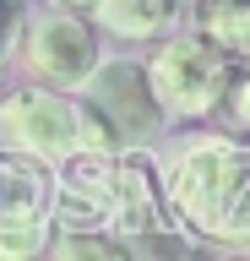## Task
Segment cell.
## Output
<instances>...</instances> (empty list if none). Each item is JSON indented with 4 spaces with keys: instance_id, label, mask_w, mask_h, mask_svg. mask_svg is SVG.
I'll return each mask as SVG.
<instances>
[{
    "instance_id": "6da1fadb",
    "label": "cell",
    "mask_w": 250,
    "mask_h": 261,
    "mask_svg": "<svg viewBox=\"0 0 250 261\" xmlns=\"http://www.w3.org/2000/svg\"><path fill=\"white\" fill-rule=\"evenodd\" d=\"M169 196L185 223L212 240H250V147L196 142L174 158Z\"/></svg>"
},
{
    "instance_id": "7a4b0ae2",
    "label": "cell",
    "mask_w": 250,
    "mask_h": 261,
    "mask_svg": "<svg viewBox=\"0 0 250 261\" xmlns=\"http://www.w3.org/2000/svg\"><path fill=\"white\" fill-rule=\"evenodd\" d=\"M152 87H158L163 114L196 120V114L217 109L223 93H229V49L212 44V38L163 44L158 55H152Z\"/></svg>"
},
{
    "instance_id": "3957f363",
    "label": "cell",
    "mask_w": 250,
    "mask_h": 261,
    "mask_svg": "<svg viewBox=\"0 0 250 261\" xmlns=\"http://www.w3.org/2000/svg\"><path fill=\"white\" fill-rule=\"evenodd\" d=\"M0 147L66 163L82 147V103L49 87H22L0 98Z\"/></svg>"
},
{
    "instance_id": "277c9868",
    "label": "cell",
    "mask_w": 250,
    "mask_h": 261,
    "mask_svg": "<svg viewBox=\"0 0 250 261\" xmlns=\"http://www.w3.org/2000/svg\"><path fill=\"white\" fill-rule=\"evenodd\" d=\"M27 65H33L44 82L54 87H82L98 71V44H93V28H87L76 11H44L33 16L27 28Z\"/></svg>"
},
{
    "instance_id": "5b68a950",
    "label": "cell",
    "mask_w": 250,
    "mask_h": 261,
    "mask_svg": "<svg viewBox=\"0 0 250 261\" xmlns=\"http://www.w3.org/2000/svg\"><path fill=\"white\" fill-rule=\"evenodd\" d=\"M93 103L115 120L120 136H152L163 125V103L152 87V65L136 60H109L93 71Z\"/></svg>"
},
{
    "instance_id": "8992f818",
    "label": "cell",
    "mask_w": 250,
    "mask_h": 261,
    "mask_svg": "<svg viewBox=\"0 0 250 261\" xmlns=\"http://www.w3.org/2000/svg\"><path fill=\"white\" fill-rule=\"evenodd\" d=\"M115 228L125 240L163 228V191H158V169L147 152H120L115 158Z\"/></svg>"
},
{
    "instance_id": "52a82bcc",
    "label": "cell",
    "mask_w": 250,
    "mask_h": 261,
    "mask_svg": "<svg viewBox=\"0 0 250 261\" xmlns=\"http://www.w3.org/2000/svg\"><path fill=\"white\" fill-rule=\"evenodd\" d=\"M44 207H49V179H44L38 158L0 147V228L44 223Z\"/></svg>"
},
{
    "instance_id": "ba28073f",
    "label": "cell",
    "mask_w": 250,
    "mask_h": 261,
    "mask_svg": "<svg viewBox=\"0 0 250 261\" xmlns=\"http://www.w3.org/2000/svg\"><path fill=\"white\" fill-rule=\"evenodd\" d=\"M185 0H98V22L120 38H152L180 16Z\"/></svg>"
},
{
    "instance_id": "9c48e42d",
    "label": "cell",
    "mask_w": 250,
    "mask_h": 261,
    "mask_svg": "<svg viewBox=\"0 0 250 261\" xmlns=\"http://www.w3.org/2000/svg\"><path fill=\"white\" fill-rule=\"evenodd\" d=\"M201 33L223 44L229 55L250 60V0H207L201 6Z\"/></svg>"
},
{
    "instance_id": "30bf717a",
    "label": "cell",
    "mask_w": 250,
    "mask_h": 261,
    "mask_svg": "<svg viewBox=\"0 0 250 261\" xmlns=\"http://www.w3.org/2000/svg\"><path fill=\"white\" fill-rule=\"evenodd\" d=\"M120 250H131V245H120V240H109V234H103V228H93V234H87V228H60V240H54V256H120Z\"/></svg>"
},
{
    "instance_id": "8fae6325",
    "label": "cell",
    "mask_w": 250,
    "mask_h": 261,
    "mask_svg": "<svg viewBox=\"0 0 250 261\" xmlns=\"http://www.w3.org/2000/svg\"><path fill=\"white\" fill-rule=\"evenodd\" d=\"M44 245V223H22V228H0V256H33Z\"/></svg>"
},
{
    "instance_id": "7c38bea8",
    "label": "cell",
    "mask_w": 250,
    "mask_h": 261,
    "mask_svg": "<svg viewBox=\"0 0 250 261\" xmlns=\"http://www.w3.org/2000/svg\"><path fill=\"white\" fill-rule=\"evenodd\" d=\"M223 103H229V120H234V125H245V130H250V76L229 82V93H223Z\"/></svg>"
},
{
    "instance_id": "4fadbf2b",
    "label": "cell",
    "mask_w": 250,
    "mask_h": 261,
    "mask_svg": "<svg viewBox=\"0 0 250 261\" xmlns=\"http://www.w3.org/2000/svg\"><path fill=\"white\" fill-rule=\"evenodd\" d=\"M11 44H17V0H0V71L11 60Z\"/></svg>"
},
{
    "instance_id": "5bb4252c",
    "label": "cell",
    "mask_w": 250,
    "mask_h": 261,
    "mask_svg": "<svg viewBox=\"0 0 250 261\" xmlns=\"http://www.w3.org/2000/svg\"><path fill=\"white\" fill-rule=\"evenodd\" d=\"M71 6H98V0H71Z\"/></svg>"
}]
</instances>
